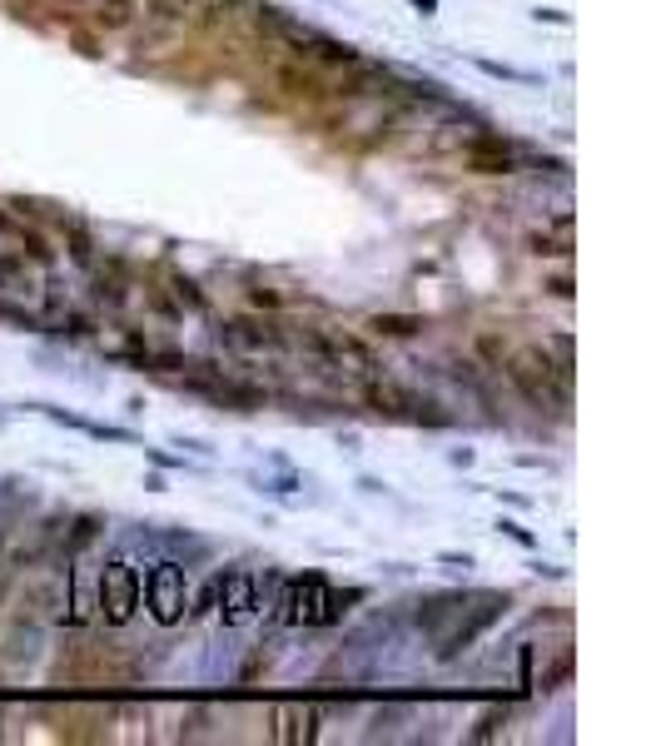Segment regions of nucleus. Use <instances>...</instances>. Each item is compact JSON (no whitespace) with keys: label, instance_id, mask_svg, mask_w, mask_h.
Returning a JSON list of instances; mask_svg holds the SVG:
<instances>
[{"label":"nucleus","instance_id":"nucleus-1","mask_svg":"<svg viewBox=\"0 0 661 746\" xmlns=\"http://www.w3.org/2000/svg\"><path fill=\"white\" fill-rule=\"evenodd\" d=\"M508 379L518 383V393L532 403V409H557L563 413L567 403H572V389H567V374L553 364H547L543 354H527V358H512L508 364Z\"/></svg>","mask_w":661,"mask_h":746},{"label":"nucleus","instance_id":"nucleus-2","mask_svg":"<svg viewBox=\"0 0 661 746\" xmlns=\"http://www.w3.org/2000/svg\"><path fill=\"white\" fill-rule=\"evenodd\" d=\"M363 399L373 403L379 413H403V418H424V423H448L443 413H433L438 403L433 399H418V393L398 389V383H369L363 389Z\"/></svg>","mask_w":661,"mask_h":746},{"label":"nucleus","instance_id":"nucleus-3","mask_svg":"<svg viewBox=\"0 0 661 746\" xmlns=\"http://www.w3.org/2000/svg\"><path fill=\"white\" fill-rule=\"evenodd\" d=\"M467 164H473L477 174H512L518 170V154H512L498 135H483V140L467 145Z\"/></svg>","mask_w":661,"mask_h":746},{"label":"nucleus","instance_id":"nucleus-4","mask_svg":"<svg viewBox=\"0 0 661 746\" xmlns=\"http://www.w3.org/2000/svg\"><path fill=\"white\" fill-rule=\"evenodd\" d=\"M219 344H234V348H279V329L274 324H244V319H229L219 324Z\"/></svg>","mask_w":661,"mask_h":746},{"label":"nucleus","instance_id":"nucleus-5","mask_svg":"<svg viewBox=\"0 0 661 746\" xmlns=\"http://www.w3.org/2000/svg\"><path fill=\"white\" fill-rule=\"evenodd\" d=\"M369 329H373V334H383V338H413V334H424V319H413V314H379V319H369Z\"/></svg>","mask_w":661,"mask_h":746},{"label":"nucleus","instance_id":"nucleus-6","mask_svg":"<svg viewBox=\"0 0 661 746\" xmlns=\"http://www.w3.org/2000/svg\"><path fill=\"white\" fill-rule=\"evenodd\" d=\"M70 254H76L80 264H90V254H95V244H90V234L80 225H70Z\"/></svg>","mask_w":661,"mask_h":746},{"label":"nucleus","instance_id":"nucleus-7","mask_svg":"<svg viewBox=\"0 0 661 746\" xmlns=\"http://www.w3.org/2000/svg\"><path fill=\"white\" fill-rule=\"evenodd\" d=\"M0 279H25V254H0Z\"/></svg>","mask_w":661,"mask_h":746},{"label":"nucleus","instance_id":"nucleus-8","mask_svg":"<svg viewBox=\"0 0 661 746\" xmlns=\"http://www.w3.org/2000/svg\"><path fill=\"white\" fill-rule=\"evenodd\" d=\"M174 294H179V299H185L189 309H205V294H199L189 279H174Z\"/></svg>","mask_w":661,"mask_h":746},{"label":"nucleus","instance_id":"nucleus-9","mask_svg":"<svg viewBox=\"0 0 661 746\" xmlns=\"http://www.w3.org/2000/svg\"><path fill=\"white\" fill-rule=\"evenodd\" d=\"M21 239H25V249H31V260H35V264H50V249H45L40 234H25V229H21Z\"/></svg>","mask_w":661,"mask_h":746},{"label":"nucleus","instance_id":"nucleus-10","mask_svg":"<svg viewBox=\"0 0 661 746\" xmlns=\"http://www.w3.org/2000/svg\"><path fill=\"white\" fill-rule=\"evenodd\" d=\"M547 294H557V299H572V279H567V274H557V279H547Z\"/></svg>","mask_w":661,"mask_h":746},{"label":"nucleus","instance_id":"nucleus-11","mask_svg":"<svg viewBox=\"0 0 661 746\" xmlns=\"http://www.w3.org/2000/svg\"><path fill=\"white\" fill-rule=\"evenodd\" d=\"M254 303H264V309H279V294H274V289H259V294H254Z\"/></svg>","mask_w":661,"mask_h":746},{"label":"nucleus","instance_id":"nucleus-12","mask_svg":"<svg viewBox=\"0 0 661 746\" xmlns=\"http://www.w3.org/2000/svg\"><path fill=\"white\" fill-rule=\"evenodd\" d=\"M413 5H418V11H424V15H433V5H438V0H413Z\"/></svg>","mask_w":661,"mask_h":746},{"label":"nucleus","instance_id":"nucleus-13","mask_svg":"<svg viewBox=\"0 0 661 746\" xmlns=\"http://www.w3.org/2000/svg\"><path fill=\"white\" fill-rule=\"evenodd\" d=\"M11 229H15V225H11V219H5V215H0V234H11Z\"/></svg>","mask_w":661,"mask_h":746}]
</instances>
